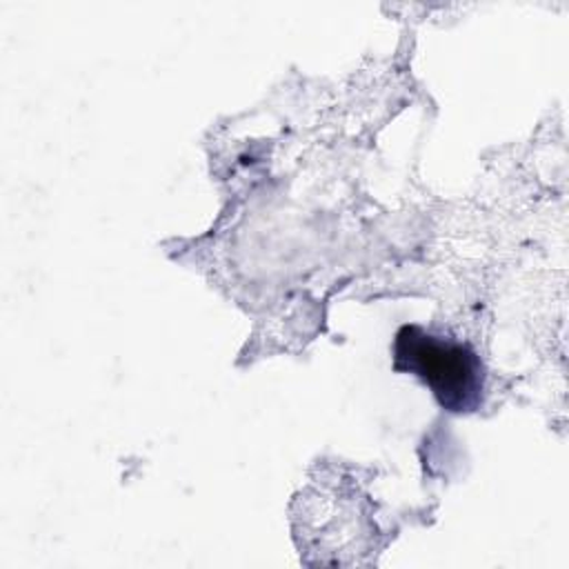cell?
Instances as JSON below:
<instances>
[{
	"label": "cell",
	"instance_id": "1",
	"mask_svg": "<svg viewBox=\"0 0 569 569\" xmlns=\"http://www.w3.org/2000/svg\"><path fill=\"white\" fill-rule=\"evenodd\" d=\"M393 369L420 378L447 411L467 413L480 407L482 362L467 342L402 325L393 340Z\"/></svg>",
	"mask_w": 569,
	"mask_h": 569
}]
</instances>
